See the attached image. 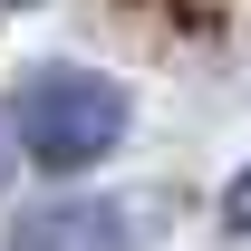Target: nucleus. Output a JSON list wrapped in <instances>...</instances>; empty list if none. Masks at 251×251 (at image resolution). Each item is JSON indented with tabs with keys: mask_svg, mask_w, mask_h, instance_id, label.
Segmentation results:
<instances>
[{
	"mask_svg": "<svg viewBox=\"0 0 251 251\" xmlns=\"http://www.w3.org/2000/svg\"><path fill=\"white\" fill-rule=\"evenodd\" d=\"M126 126H135V97L106 77V68H77V58H49L29 68L20 87H10V145L20 164L39 174H87L126 145Z\"/></svg>",
	"mask_w": 251,
	"mask_h": 251,
	"instance_id": "nucleus-1",
	"label": "nucleus"
},
{
	"mask_svg": "<svg viewBox=\"0 0 251 251\" xmlns=\"http://www.w3.org/2000/svg\"><path fill=\"white\" fill-rule=\"evenodd\" d=\"M10 251H135V222L106 193H49L10 222Z\"/></svg>",
	"mask_w": 251,
	"mask_h": 251,
	"instance_id": "nucleus-2",
	"label": "nucleus"
},
{
	"mask_svg": "<svg viewBox=\"0 0 251 251\" xmlns=\"http://www.w3.org/2000/svg\"><path fill=\"white\" fill-rule=\"evenodd\" d=\"M222 222H232V232H251V164L232 174V193H222Z\"/></svg>",
	"mask_w": 251,
	"mask_h": 251,
	"instance_id": "nucleus-3",
	"label": "nucleus"
},
{
	"mask_svg": "<svg viewBox=\"0 0 251 251\" xmlns=\"http://www.w3.org/2000/svg\"><path fill=\"white\" fill-rule=\"evenodd\" d=\"M10 10H29V0H10Z\"/></svg>",
	"mask_w": 251,
	"mask_h": 251,
	"instance_id": "nucleus-4",
	"label": "nucleus"
}]
</instances>
